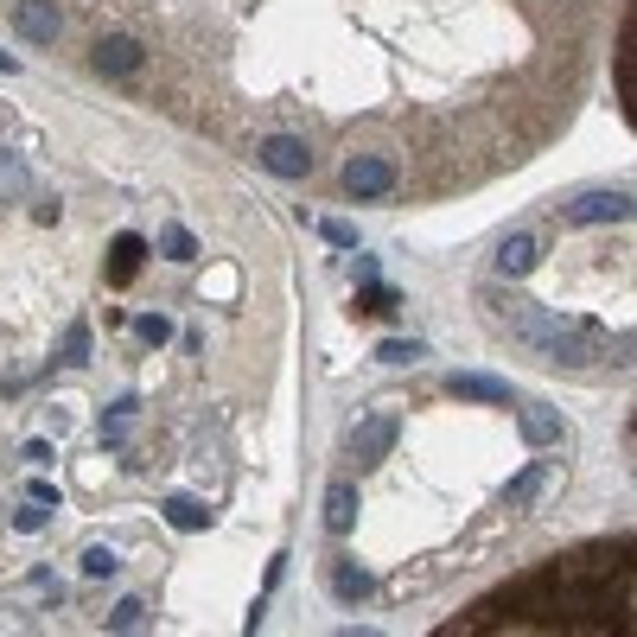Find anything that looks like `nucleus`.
Wrapping results in <instances>:
<instances>
[{"instance_id":"1","label":"nucleus","mask_w":637,"mask_h":637,"mask_svg":"<svg viewBox=\"0 0 637 637\" xmlns=\"http://www.w3.org/2000/svg\"><path fill=\"white\" fill-rule=\"evenodd\" d=\"M478 313H485L497 332H510L523 351H536L542 364H561V370H593V364H606V332H599L593 319L561 313V306L504 294V287H478Z\"/></svg>"},{"instance_id":"2","label":"nucleus","mask_w":637,"mask_h":637,"mask_svg":"<svg viewBox=\"0 0 637 637\" xmlns=\"http://www.w3.org/2000/svg\"><path fill=\"white\" fill-rule=\"evenodd\" d=\"M255 160H262L274 179H306V172H313V153H306L300 134H268V141L255 147Z\"/></svg>"},{"instance_id":"3","label":"nucleus","mask_w":637,"mask_h":637,"mask_svg":"<svg viewBox=\"0 0 637 637\" xmlns=\"http://www.w3.org/2000/svg\"><path fill=\"white\" fill-rule=\"evenodd\" d=\"M567 223H625L631 217V192H580L561 204Z\"/></svg>"},{"instance_id":"4","label":"nucleus","mask_w":637,"mask_h":637,"mask_svg":"<svg viewBox=\"0 0 637 637\" xmlns=\"http://www.w3.org/2000/svg\"><path fill=\"white\" fill-rule=\"evenodd\" d=\"M344 192H351V198H383V192H395V166L383 160V153H357V160L344 166Z\"/></svg>"},{"instance_id":"5","label":"nucleus","mask_w":637,"mask_h":637,"mask_svg":"<svg viewBox=\"0 0 637 637\" xmlns=\"http://www.w3.org/2000/svg\"><path fill=\"white\" fill-rule=\"evenodd\" d=\"M395 415H370V421H357L351 427V453H357V466H383L389 459V446H395Z\"/></svg>"},{"instance_id":"6","label":"nucleus","mask_w":637,"mask_h":637,"mask_svg":"<svg viewBox=\"0 0 637 637\" xmlns=\"http://www.w3.org/2000/svg\"><path fill=\"white\" fill-rule=\"evenodd\" d=\"M13 32L32 39V45H51V39L64 32V20H58V7H51V0H13Z\"/></svg>"},{"instance_id":"7","label":"nucleus","mask_w":637,"mask_h":637,"mask_svg":"<svg viewBox=\"0 0 637 637\" xmlns=\"http://www.w3.org/2000/svg\"><path fill=\"white\" fill-rule=\"evenodd\" d=\"M90 64H96L102 77H128V71H141V39H128V32H109V39H96Z\"/></svg>"},{"instance_id":"8","label":"nucleus","mask_w":637,"mask_h":637,"mask_svg":"<svg viewBox=\"0 0 637 637\" xmlns=\"http://www.w3.org/2000/svg\"><path fill=\"white\" fill-rule=\"evenodd\" d=\"M446 395H459V402H510V383L504 376H485V370H453L446 376Z\"/></svg>"},{"instance_id":"9","label":"nucleus","mask_w":637,"mask_h":637,"mask_svg":"<svg viewBox=\"0 0 637 637\" xmlns=\"http://www.w3.org/2000/svg\"><path fill=\"white\" fill-rule=\"evenodd\" d=\"M536 255H542V243H536L529 230H516V236H504V243H497V274H504V281H516V274L536 268Z\"/></svg>"},{"instance_id":"10","label":"nucleus","mask_w":637,"mask_h":637,"mask_svg":"<svg viewBox=\"0 0 637 637\" xmlns=\"http://www.w3.org/2000/svg\"><path fill=\"white\" fill-rule=\"evenodd\" d=\"M141 255H147V236L122 230V236L109 243V281H115V287H128V281H134V268H141Z\"/></svg>"},{"instance_id":"11","label":"nucleus","mask_w":637,"mask_h":637,"mask_svg":"<svg viewBox=\"0 0 637 637\" xmlns=\"http://www.w3.org/2000/svg\"><path fill=\"white\" fill-rule=\"evenodd\" d=\"M516 427H523V440H529V446H555V440L567 434V427H561V415H555L548 402H529L523 415H516Z\"/></svg>"},{"instance_id":"12","label":"nucleus","mask_w":637,"mask_h":637,"mask_svg":"<svg viewBox=\"0 0 637 637\" xmlns=\"http://www.w3.org/2000/svg\"><path fill=\"white\" fill-rule=\"evenodd\" d=\"M351 523H357V485H351V478H338V485L325 491V529H332V536H344Z\"/></svg>"},{"instance_id":"13","label":"nucleus","mask_w":637,"mask_h":637,"mask_svg":"<svg viewBox=\"0 0 637 637\" xmlns=\"http://www.w3.org/2000/svg\"><path fill=\"white\" fill-rule=\"evenodd\" d=\"M332 593L344 599V606H357V599H370V593H376V580H370L357 561H338V567H332Z\"/></svg>"},{"instance_id":"14","label":"nucleus","mask_w":637,"mask_h":637,"mask_svg":"<svg viewBox=\"0 0 637 637\" xmlns=\"http://www.w3.org/2000/svg\"><path fill=\"white\" fill-rule=\"evenodd\" d=\"M166 523L185 529V536H198V529L211 523V504H198V497H166Z\"/></svg>"},{"instance_id":"15","label":"nucleus","mask_w":637,"mask_h":637,"mask_svg":"<svg viewBox=\"0 0 637 637\" xmlns=\"http://www.w3.org/2000/svg\"><path fill=\"white\" fill-rule=\"evenodd\" d=\"M542 485H548V459H529V466L504 485V504H529V497H536Z\"/></svg>"},{"instance_id":"16","label":"nucleus","mask_w":637,"mask_h":637,"mask_svg":"<svg viewBox=\"0 0 637 637\" xmlns=\"http://www.w3.org/2000/svg\"><path fill=\"white\" fill-rule=\"evenodd\" d=\"M160 255H166V262H198V236L185 230V223H166V230H160Z\"/></svg>"},{"instance_id":"17","label":"nucleus","mask_w":637,"mask_h":637,"mask_svg":"<svg viewBox=\"0 0 637 637\" xmlns=\"http://www.w3.org/2000/svg\"><path fill=\"white\" fill-rule=\"evenodd\" d=\"M134 395H122V402H109V415H102V446H122V434H128V421H134Z\"/></svg>"},{"instance_id":"18","label":"nucleus","mask_w":637,"mask_h":637,"mask_svg":"<svg viewBox=\"0 0 637 637\" xmlns=\"http://www.w3.org/2000/svg\"><path fill=\"white\" fill-rule=\"evenodd\" d=\"M415 357H427L421 338H383L376 344V364H415Z\"/></svg>"},{"instance_id":"19","label":"nucleus","mask_w":637,"mask_h":637,"mask_svg":"<svg viewBox=\"0 0 637 637\" xmlns=\"http://www.w3.org/2000/svg\"><path fill=\"white\" fill-rule=\"evenodd\" d=\"M64 364H90V325H83V319H71V332H64Z\"/></svg>"},{"instance_id":"20","label":"nucleus","mask_w":637,"mask_h":637,"mask_svg":"<svg viewBox=\"0 0 637 637\" xmlns=\"http://www.w3.org/2000/svg\"><path fill=\"white\" fill-rule=\"evenodd\" d=\"M115 567H122V561H115V548H83V574H90V580H109L115 574Z\"/></svg>"},{"instance_id":"21","label":"nucleus","mask_w":637,"mask_h":637,"mask_svg":"<svg viewBox=\"0 0 637 637\" xmlns=\"http://www.w3.org/2000/svg\"><path fill=\"white\" fill-rule=\"evenodd\" d=\"M319 236L332 249H357V223H344V217H319Z\"/></svg>"},{"instance_id":"22","label":"nucleus","mask_w":637,"mask_h":637,"mask_svg":"<svg viewBox=\"0 0 637 637\" xmlns=\"http://www.w3.org/2000/svg\"><path fill=\"white\" fill-rule=\"evenodd\" d=\"M45 523H51V504H32L26 497V510H13V529H20V536H39Z\"/></svg>"},{"instance_id":"23","label":"nucleus","mask_w":637,"mask_h":637,"mask_svg":"<svg viewBox=\"0 0 637 637\" xmlns=\"http://www.w3.org/2000/svg\"><path fill=\"white\" fill-rule=\"evenodd\" d=\"M357 306H364V313H395L402 300H395V287H383V281H364V300H357Z\"/></svg>"},{"instance_id":"24","label":"nucleus","mask_w":637,"mask_h":637,"mask_svg":"<svg viewBox=\"0 0 637 637\" xmlns=\"http://www.w3.org/2000/svg\"><path fill=\"white\" fill-rule=\"evenodd\" d=\"M134 332H141L147 344H166L172 338V319L166 313H141V319H134Z\"/></svg>"},{"instance_id":"25","label":"nucleus","mask_w":637,"mask_h":637,"mask_svg":"<svg viewBox=\"0 0 637 637\" xmlns=\"http://www.w3.org/2000/svg\"><path fill=\"white\" fill-rule=\"evenodd\" d=\"M141 618H147V606H141V599H122V606L109 612V631H134Z\"/></svg>"},{"instance_id":"26","label":"nucleus","mask_w":637,"mask_h":637,"mask_svg":"<svg viewBox=\"0 0 637 637\" xmlns=\"http://www.w3.org/2000/svg\"><path fill=\"white\" fill-rule=\"evenodd\" d=\"M26 497H32V504H51V510L64 504V497H58V485H51V478H32V485H26Z\"/></svg>"},{"instance_id":"27","label":"nucleus","mask_w":637,"mask_h":637,"mask_svg":"<svg viewBox=\"0 0 637 637\" xmlns=\"http://www.w3.org/2000/svg\"><path fill=\"white\" fill-rule=\"evenodd\" d=\"M0 71H20V58H7V51H0Z\"/></svg>"}]
</instances>
